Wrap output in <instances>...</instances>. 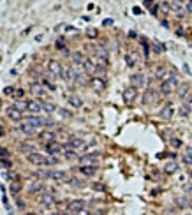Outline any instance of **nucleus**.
<instances>
[{
	"label": "nucleus",
	"instance_id": "f8f14e48",
	"mask_svg": "<svg viewBox=\"0 0 192 215\" xmlns=\"http://www.w3.org/2000/svg\"><path fill=\"white\" fill-rule=\"evenodd\" d=\"M41 190H44V184L41 182V180H32L30 184H28V194H36V192H41Z\"/></svg>",
	"mask_w": 192,
	"mask_h": 215
},
{
	"label": "nucleus",
	"instance_id": "c85d7f7f",
	"mask_svg": "<svg viewBox=\"0 0 192 215\" xmlns=\"http://www.w3.org/2000/svg\"><path fill=\"white\" fill-rule=\"evenodd\" d=\"M97 57H99L101 60H102L104 65L107 63V51H106L104 48H97Z\"/></svg>",
	"mask_w": 192,
	"mask_h": 215
},
{
	"label": "nucleus",
	"instance_id": "dca6fc26",
	"mask_svg": "<svg viewBox=\"0 0 192 215\" xmlns=\"http://www.w3.org/2000/svg\"><path fill=\"white\" fill-rule=\"evenodd\" d=\"M125 62H127L129 67H134V65H138V63H139V55L136 53V51H130V53L125 55Z\"/></svg>",
	"mask_w": 192,
	"mask_h": 215
},
{
	"label": "nucleus",
	"instance_id": "6e6552de",
	"mask_svg": "<svg viewBox=\"0 0 192 215\" xmlns=\"http://www.w3.org/2000/svg\"><path fill=\"white\" fill-rule=\"evenodd\" d=\"M88 85L94 92H102V90L106 88V81H104V78H90Z\"/></svg>",
	"mask_w": 192,
	"mask_h": 215
},
{
	"label": "nucleus",
	"instance_id": "a18cd8bd",
	"mask_svg": "<svg viewBox=\"0 0 192 215\" xmlns=\"http://www.w3.org/2000/svg\"><path fill=\"white\" fill-rule=\"evenodd\" d=\"M74 215H90V212L86 210V208H83V210H80L78 213H74Z\"/></svg>",
	"mask_w": 192,
	"mask_h": 215
},
{
	"label": "nucleus",
	"instance_id": "aec40b11",
	"mask_svg": "<svg viewBox=\"0 0 192 215\" xmlns=\"http://www.w3.org/2000/svg\"><path fill=\"white\" fill-rule=\"evenodd\" d=\"M39 138H41V141H44L46 145H49V143H53V141H55V132H53V130H44V132H41V134H39Z\"/></svg>",
	"mask_w": 192,
	"mask_h": 215
},
{
	"label": "nucleus",
	"instance_id": "bb28decb",
	"mask_svg": "<svg viewBox=\"0 0 192 215\" xmlns=\"http://www.w3.org/2000/svg\"><path fill=\"white\" fill-rule=\"evenodd\" d=\"M71 58H72V62H74V63H81V65H83V62H85V57H83V53H80V51H76V53H72V57H71Z\"/></svg>",
	"mask_w": 192,
	"mask_h": 215
},
{
	"label": "nucleus",
	"instance_id": "393cba45",
	"mask_svg": "<svg viewBox=\"0 0 192 215\" xmlns=\"http://www.w3.org/2000/svg\"><path fill=\"white\" fill-rule=\"evenodd\" d=\"M19 130H21L23 134H27V136H34V134H36V127H32L28 122L21 124V125H19Z\"/></svg>",
	"mask_w": 192,
	"mask_h": 215
},
{
	"label": "nucleus",
	"instance_id": "4be33fe9",
	"mask_svg": "<svg viewBox=\"0 0 192 215\" xmlns=\"http://www.w3.org/2000/svg\"><path fill=\"white\" fill-rule=\"evenodd\" d=\"M28 111L34 113V115H37V113L42 111V104L37 102V101H28Z\"/></svg>",
	"mask_w": 192,
	"mask_h": 215
},
{
	"label": "nucleus",
	"instance_id": "ddd939ff",
	"mask_svg": "<svg viewBox=\"0 0 192 215\" xmlns=\"http://www.w3.org/2000/svg\"><path fill=\"white\" fill-rule=\"evenodd\" d=\"M171 11H173L178 18H183L187 9H185V4H180V2H171Z\"/></svg>",
	"mask_w": 192,
	"mask_h": 215
},
{
	"label": "nucleus",
	"instance_id": "a211bd4d",
	"mask_svg": "<svg viewBox=\"0 0 192 215\" xmlns=\"http://www.w3.org/2000/svg\"><path fill=\"white\" fill-rule=\"evenodd\" d=\"M76 76H78V72H76V69L72 67V65H67V67H63V74H62V78L63 80H76Z\"/></svg>",
	"mask_w": 192,
	"mask_h": 215
},
{
	"label": "nucleus",
	"instance_id": "c03bdc74",
	"mask_svg": "<svg viewBox=\"0 0 192 215\" xmlns=\"http://www.w3.org/2000/svg\"><path fill=\"white\" fill-rule=\"evenodd\" d=\"M14 95H16V97H23V95H25V90H21V88H18V90H16V92H14Z\"/></svg>",
	"mask_w": 192,
	"mask_h": 215
},
{
	"label": "nucleus",
	"instance_id": "37998d69",
	"mask_svg": "<svg viewBox=\"0 0 192 215\" xmlns=\"http://www.w3.org/2000/svg\"><path fill=\"white\" fill-rule=\"evenodd\" d=\"M176 203H178V206H187V199H183V197H178Z\"/></svg>",
	"mask_w": 192,
	"mask_h": 215
},
{
	"label": "nucleus",
	"instance_id": "473e14b6",
	"mask_svg": "<svg viewBox=\"0 0 192 215\" xmlns=\"http://www.w3.org/2000/svg\"><path fill=\"white\" fill-rule=\"evenodd\" d=\"M189 90H190V86H189V85H180L178 86V95H180V97H185V95L189 94Z\"/></svg>",
	"mask_w": 192,
	"mask_h": 215
},
{
	"label": "nucleus",
	"instance_id": "79ce46f5",
	"mask_svg": "<svg viewBox=\"0 0 192 215\" xmlns=\"http://www.w3.org/2000/svg\"><path fill=\"white\" fill-rule=\"evenodd\" d=\"M14 92H16V90L11 88V86H7V88L4 90V94H5V95H14Z\"/></svg>",
	"mask_w": 192,
	"mask_h": 215
},
{
	"label": "nucleus",
	"instance_id": "58836bf2",
	"mask_svg": "<svg viewBox=\"0 0 192 215\" xmlns=\"http://www.w3.org/2000/svg\"><path fill=\"white\" fill-rule=\"evenodd\" d=\"M171 146H176V148L182 146V141H180V139H176V138H173V139H171Z\"/></svg>",
	"mask_w": 192,
	"mask_h": 215
},
{
	"label": "nucleus",
	"instance_id": "e433bc0d",
	"mask_svg": "<svg viewBox=\"0 0 192 215\" xmlns=\"http://www.w3.org/2000/svg\"><path fill=\"white\" fill-rule=\"evenodd\" d=\"M86 36H88L90 39H95V37H97V28H88V30H86Z\"/></svg>",
	"mask_w": 192,
	"mask_h": 215
},
{
	"label": "nucleus",
	"instance_id": "7ed1b4c3",
	"mask_svg": "<svg viewBox=\"0 0 192 215\" xmlns=\"http://www.w3.org/2000/svg\"><path fill=\"white\" fill-rule=\"evenodd\" d=\"M27 161L30 162V164H34V166H46V157L41 155V153L37 152H32L27 155Z\"/></svg>",
	"mask_w": 192,
	"mask_h": 215
},
{
	"label": "nucleus",
	"instance_id": "9b49d317",
	"mask_svg": "<svg viewBox=\"0 0 192 215\" xmlns=\"http://www.w3.org/2000/svg\"><path fill=\"white\" fill-rule=\"evenodd\" d=\"M97 161H99V152L97 153H90V155H85V157L80 159L81 166H92V164H97Z\"/></svg>",
	"mask_w": 192,
	"mask_h": 215
},
{
	"label": "nucleus",
	"instance_id": "ea45409f",
	"mask_svg": "<svg viewBox=\"0 0 192 215\" xmlns=\"http://www.w3.org/2000/svg\"><path fill=\"white\" fill-rule=\"evenodd\" d=\"M0 157H4V159H7V157H9V152H7L5 148H2V146H0Z\"/></svg>",
	"mask_w": 192,
	"mask_h": 215
},
{
	"label": "nucleus",
	"instance_id": "1a4fd4ad",
	"mask_svg": "<svg viewBox=\"0 0 192 215\" xmlns=\"http://www.w3.org/2000/svg\"><path fill=\"white\" fill-rule=\"evenodd\" d=\"M136 97H138V88L129 86V88L123 90V101H125V104H132L136 101Z\"/></svg>",
	"mask_w": 192,
	"mask_h": 215
},
{
	"label": "nucleus",
	"instance_id": "f3484780",
	"mask_svg": "<svg viewBox=\"0 0 192 215\" xmlns=\"http://www.w3.org/2000/svg\"><path fill=\"white\" fill-rule=\"evenodd\" d=\"M85 141L81 138H72L67 145H65V150H72V148H85Z\"/></svg>",
	"mask_w": 192,
	"mask_h": 215
},
{
	"label": "nucleus",
	"instance_id": "f03ea898",
	"mask_svg": "<svg viewBox=\"0 0 192 215\" xmlns=\"http://www.w3.org/2000/svg\"><path fill=\"white\" fill-rule=\"evenodd\" d=\"M48 71H49V74H51V76L62 78V74H63V65H62L60 62H57V60H49V62H48Z\"/></svg>",
	"mask_w": 192,
	"mask_h": 215
},
{
	"label": "nucleus",
	"instance_id": "20e7f679",
	"mask_svg": "<svg viewBox=\"0 0 192 215\" xmlns=\"http://www.w3.org/2000/svg\"><path fill=\"white\" fill-rule=\"evenodd\" d=\"M145 85H146V78H145V74L136 72V74L130 76V86H134V88H143Z\"/></svg>",
	"mask_w": 192,
	"mask_h": 215
},
{
	"label": "nucleus",
	"instance_id": "6ab92c4d",
	"mask_svg": "<svg viewBox=\"0 0 192 215\" xmlns=\"http://www.w3.org/2000/svg\"><path fill=\"white\" fill-rule=\"evenodd\" d=\"M30 92L34 95H39V97H41V95H44L46 88H44L42 83H37V81H36V83H32V85H30Z\"/></svg>",
	"mask_w": 192,
	"mask_h": 215
},
{
	"label": "nucleus",
	"instance_id": "5701e85b",
	"mask_svg": "<svg viewBox=\"0 0 192 215\" xmlns=\"http://www.w3.org/2000/svg\"><path fill=\"white\" fill-rule=\"evenodd\" d=\"M176 171H178V162H174V161L166 162V166H164V173H167V175H173V173H176Z\"/></svg>",
	"mask_w": 192,
	"mask_h": 215
},
{
	"label": "nucleus",
	"instance_id": "2eb2a0df",
	"mask_svg": "<svg viewBox=\"0 0 192 215\" xmlns=\"http://www.w3.org/2000/svg\"><path fill=\"white\" fill-rule=\"evenodd\" d=\"M39 201H41V205H42V206H48V208H49V206H53L55 203H57V201H55V196L51 192H44L42 196H41Z\"/></svg>",
	"mask_w": 192,
	"mask_h": 215
},
{
	"label": "nucleus",
	"instance_id": "412c9836",
	"mask_svg": "<svg viewBox=\"0 0 192 215\" xmlns=\"http://www.w3.org/2000/svg\"><path fill=\"white\" fill-rule=\"evenodd\" d=\"M28 124H30L32 127H36V129H39V127H44V118L37 117V115H34V117H28Z\"/></svg>",
	"mask_w": 192,
	"mask_h": 215
},
{
	"label": "nucleus",
	"instance_id": "a878e982",
	"mask_svg": "<svg viewBox=\"0 0 192 215\" xmlns=\"http://www.w3.org/2000/svg\"><path fill=\"white\" fill-rule=\"evenodd\" d=\"M67 102H69V106H72V108H81L83 106V101H81V97H78V95H69Z\"/></svg>",
	"mask_w": 192,
	"mask_h": 215
},
{
	"label": "nucleus",
	"instance_id": "3c124183",
	"mask_svg": "<svg viewBox=\"0 0 192 215\" xmlns=\"http://www.w3.org/2000/svg\"><path fill=\"white\" fill-rule=\"evenodd\" d=\"M111 23H113V19H109V18L104 19V25H111Z\"/></svg>",
	"mask_w": 192,
	"mask_h": 215
},
{
	"label": "nucleus",
	"instance_id": "f704fd0d",
	"mask_svg": "<svg viewBox=\"0 0 192 215\" xmlns=\"http://www.w3.org/2000/svg\"><path fill=\"white\" fill-rule=\"evenodd\" d=\"M180 115H182V117H187V115H190V108H189V104H183V106L180 108Z\"/></svg>",
	"mask_w": 192,
	"mask_h": 215
},
{
	"label": "nucleus",
	"instance_id": "864d4df0",
	"mask_svg": "<svg viewBox=\"0 0 192 215\" xmlns=\"http://www.w3.org/2000/svg\"><path fill=\"white\" fill-rule=\"evenodd\" d=\"M190 206H192V199H190Z\"/></svg>",
	"mask_w": 192,
	"mask_h": 215
},
{
	"label": "nucleus",
	"instance_id": "cd10ccee",
	"mask_svg": "<svg viewBox=\"0 0 192 215\" xmlns=\"http://www.w3.org/2000/svg\"><path fill=\"white\" fill-rule=\"evenodd\" d=\"M11 192H13V196H18L21 192V184L19 182H11Z\"/></svg>",
	"mask_w": 192,
	"mask_h": 215
},
{
	"label": "nucleus",
	"instance_id": "423d86ee",
	"mask_svg": "<svg viewBox=\"0 0 192 215\" xmlns=\"http://www.w3.org/2000/svg\"><path fill=\"white\" fill-rule=\"evenodd\" d=\"M85 205H86V203L83 201V199H72L71 203H67V212L74 215V213H78L80 210H83Z\"/></svg>",
	"mask_w": 192,
	"mask_h": 215
},
{
	"label": "nucleus",
	"instance_id": "7c9ffc66",
	"mask_svg": "<svg viewBox=\"0 0 192 215\" xmlns=\"http://www.w3.org/2000/svg\"><path fill=\"white\" fill-rule=\"evenodd\" d=\"M74 81H76L78 85H88V83H90V80H86V76H85V74H78V76H76V80H74Z\"/></svg>",
	"mask_w": 192,
	"mask_h": 215
},
{
	"label": "nucleus",
	"instance_id": "f257e3e1",
	"mask_svg": "<svg viewBox=\"0 0 192 215\" xmlns=\"http://www.w3.org/2000/svg\"><path fill=\"white\" fill-rule=\"evenodd\" d=\"M176 86H178V80H176V76H167L161 83V94L162 95H169L171 92L176 90Z\"/></svg>",
	"mask_w": 192,
	"mask_h": 215
},
{
	"label": "nucleus",
	"instance_id": "72a5a7b5",
	"mask_svg": "<svg viewBox=\"0 0 192 215\" xmlns=\"http://www.w3.org/2000/svg\"><path fill=\"white\" fill-rule=\"evenodd\" d=\"M152 48H153V51H155V53H162V51H166V46L161 44V42H157V41L152 44Z\"/></svg>",
	"mask_w": 192,
	"mask_h": 215
},
{
	"label": "nucleus",
	"instance_id": "2f4dec72",
	"mask_svg": "<svg viewBox=\"0 0 192 215\" xmlns=\"http://www.w3.org/2000/svg\"><path fill=\"white\" fill-rule=\"evenodd\" d=\"M42 111L55 113V111H57V108H55V104H51V102H42Z\"/></svg>",
	"mask_w": 192,
	"mask_h": 215
},
{
	"label": "nucleus",
	"instance_id": "603ef678",
	"mask_svg": "<svg viewBox=\"0 0 192 215\" xmlns=\"http://www.w3.org/2000/svg\"><path fill=\"white\" fill-rule=\"evenodd\" d=\"M27 215H34V213H27Z\"/></svg>",
	"mask_w": 192,
	"mask_h": 215
},
{
	"label": "nucleus",
	"instance_id": "4c0bfd02",
	"mask_svg": "<svg viewBox=\"0 0 192 215\" xmlns=\"http://www.w3.org/2000/svg\"><path fill=\"white\" fill-rule=\"evenodd\" d=\"M65 157H67V159H76V152H72V150H65Z\"/></svg>",
	"mask_w": 192,
	"mask_h": 215
},
{
	"label": "nucleus",
	"instance_id": "0eeeda50",
	"mask_svg": "<svg viewBox=\"0 0 192 215\" xmlns=\"http://www.w3.org/2000/svg\"><path fill=\"white\" fill-rule=\"evenodd\" d=\"M5 115H7V118L13 122H21L23 120V111H19V109H16L14 106H9L7 109H5Z\"/></svg>",
	"mask_w": 192,
	"mask_h": 215
},
{
	"label": "nucleus",
	"instance_id": "c9c22d12",
	"mask_svg": "<svg viewBox=\"0 0 192 215\" xmlns=\"http://www.w3.org/2000/svg\"><path fill=\"white\" fill-rule=\"evenodd\" d=\"M21 152L27 153V155H28V153H32V152H34V145H23V146H21Z\"/></svg>",
	"mask_w": 192,
	"mask_h": 215
},
{
	"label": "nucleus",
	"instance_id": "b1692460",
	"mask_svg": "<svg viewBox=\"0 0 192 215\" xmlns=\"http://www.w3.org/2000/svg\"><path fill=\"white\" fill-rule=\"evenodd\" d=\"M80 173L85 176H94L97 173V168L95 166H80Z\"/></svg>",
	"mask_w": 192,
	"mask_h": 215
},
{
	"label": "nucleus",
	"instance_id": "de8ad7c7",
	"mask_svg": "<svg viewBox=\"0 0 192 215\" xmlns=\"http://www.w3.org/2000/svg\"><path fill=\"white\" fill-rule=\"evenodd\" d=\"M16 205H18V208H19V210H23V208H25V203H23V201H19V199H18V203H16Z\"/></svg>",
	"mask_w": 192,
	"mask_h": 215
},
{
	"label": "nucleus",
	"instance_id": "09e8293b",
	"mask_svg": "<svg viewBox=\"0 0 192 215\" xmlns=\"http://www.w3.org/2000/svg\"><path fill=\"white\" fill-rule=\"evenodd\" d=\"M60 115H63V117H71V113L65 111V109H60Z\"/></svg>",
	"mask_w": 192,
	"mask_h": 215
},
{
	"label": "nucleus",
	"instance_id": "4468645a",
	"mask_svg": "<svg viewBox=\"0 0 192 215\" xmlns=\"http://www.w3.org/2000/svg\"><path fill=\"white\" fill-rule=\"evenodd\" d=\"M83 69H85V74H88V76H92V74H95L97 72V63H94L90 58H86L85 62H83Z\"/></svg>",
	"mask_w": 192,
	"mask_h": 215
},
{
	"label": "nucleus",
	"instance_id": "a19ab883",
	"mask_svg": "<svg viewBox=\"0 0 192 215\" xmlns=\"http://www.w3.org/2000/svg\"><path fill=\"white\" fill-rule=\"evenodd\" d=\"M0 164H2L4 168H11V161H9V159H2V161H0Z\"/></svg>",
	"mask_w": 192,
	"mask_h": 215
},
{
	"label": "nucleus",
	"instance_id": "c756f323",
	"mask_svg": "<svg viewBox=\"0 0 192 215\" xmlns=\"http://www.w3.org/2000/svg\"><path fill=\"white\" fill-rule=\"evenodd\" d=\"M183 162L189 164V166H192V148H187V150H185V153H183Z\"/></svg>",
	"mask_w": 192,
	"mask_h": 215
},
{
	"label": "nucleus",
	"instance_id": "39448f33",
	"mask_svg": "<svg viewBox=\"0 0 192 215\" xmlns=\"http://www.w3.org/2000/svg\"><path fill=\"white\" fill-rule=\"evenodd\" d=\"M46 152H48L51 157H57L58 153L65 152V146H63V145H60V143H57V141H53V143L46 145Z\"/></svg>",
	"mask_w": 192,
	"mask_h": 215
},
{
	"label": "nucleus",
	"instance_id": "49530a36",
	"mask_svg": "<svg viewBox=\"0 0 192 215\" xmlns=\"http://www.w3.org/2000/svg\"><path fill=\"white\" fill-rule=\"evenodd\" d=\"M185 9H187V13H192V2H187V4H185Z\"/></svg>",
	"mask_w": 192,
	"mask_h": 215
},
{
	"label": "nucleus",
	"instance_id": "8fccbe9b",
	"mask_svg": "<svg viewBox=\"0 0 192 215\" xmlns=\"http://www.w3.org/2000/svg\"><path fill=\"white\" fill-rule=\"evenodd\" d=\"M92 187H94V189H97V190H99V189L102 190V185H101V184H94V185H92Z\"/></svg>",
	"mask_w": 192,
	"mask_h": 215
},
{
	"label": "nucleus",
	"instance_id": "9d476101",
	"mask_svg": "<svg viewBox=\"0 0 192 215\" xmlns=\"http://www.w3.org/2000/svg\"><path fill=\"white\" fill-rule=\"evenodd\" d=\"M173 115H174V108H173V104H166L164 108L161 109V113H159V117H161V120H171L173 118Z\"/></svg>",
	"mask_w": 192,
	"mask_h": 215
}]
</instances>
